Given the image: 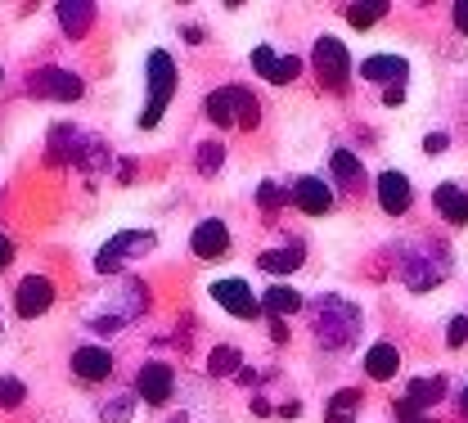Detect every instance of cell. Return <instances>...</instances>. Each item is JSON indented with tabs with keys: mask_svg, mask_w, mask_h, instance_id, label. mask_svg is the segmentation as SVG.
<instances>
[{
	"mask_svg": "<svg viewBox=\"0 0 468 423\" xmlns=\"http://www.w3.org/2000/svg\"><path fill=\"white\" fill-rule=\"evenodd\" d=\"M311 333H315V343L324 347V352H343L356 343V333H360V311L351 298H338V293H329V298H320V302L311 306Z\"/></svg>",
	"mask_w": 468,
	"mask_h": 423,
	"instance_id": "6da1fadb",
	"label": "cell"
},
{
	"mask_svg": "<svg viewBox=\"0 0 468 423\" xmlns=\"http://www.w3.org/2000/svg\"><path fill=\"white\" fill-rule=\"evenodd\" d=\"M144 306H149L144 284H140V280H131L122 293H109L104 302L90 311V329H95V333H117V329H122V324H131Z\"/></svg>",
	"mask_w": 468,
	"mask_h": 423,
	"instance_id": "7a4b0ae2",
	"label": "cell"
},
{
	"mask_svg": "<svg viewBox=\"0 0 468 423\" xmlns=\"http://www.w3.org/2000/svg\"><path fill=\"white\" fill-rule=\"evenodd\" d=\"M172 95H176V63L167 50H154V55H149V104H144V113L135 122H140L144 131H154V126L163 122V113H167Z\"/></svg>",
	"mask_w": 468,
	"mask_h": 423,
	"instance_id": "3957f363",
	"label": "cell"
},
{
	"mask_svg": "<svg viewBox=\"0 0 468 423\" xmlns=\"http://www.w3.org/2000/svg\"><path fill=\"white\" fill-rule=\"evenodd\" d=\"M446 248L441 243H419V248H406V261H401V275L414 293H428L432 284L446 280Z\"/></svg>",
	"mask_w": 468,
	"mask_h": 423,
	"instance_id": "277c9868",
	"label": "cell"
},
{
	"mask_svg": "<svg viewBox=\"0 0 468 423\" xmlns=\"http://www.w3.org/2000/svg\"><path fill=\"white\" fill-rule=\"evenodd\" d=\"M257 113L261 109H257L252 90H243V86H221L207 95V118L217 126H257Z\"/></svg>",
	"mask_w": 468,
	"mask_h": 423,
	"instance_id": "5b68a950",
	"label": "cell"
},
{
	"mask_svg": "<svg viewBox=\"0 0 468 423\" xmlns=\"http://www.w3.org/2000/svg\"><path fill=\"white\" fill-rule=\"evenodd\" d=\"M149 248H154V235H149V230H122V235H113V239L100 248L95 270H100V275H113L131 257H140V252H149Z\"/></svg>",
	"mask_w": 468,
	"mask_h": 423,
	"instance_id": "8992f818",
	"label": "cell"
},
{
	"mask_svg": "<svg viewBox=\"0 0 468 423\" xmlns=\"http://www.w3.org/2000/svg\"><path fill=\"white\" fill-rule=\"evenodd\" d=\"M315 72H320V81H329L334 90L347 86L351 59H347V46H343L338 37H320V41H315Z\"/></svg>",
	"mask_w": 468,
	"mask_h": 423,
	"instance_id": "52a82bcc",
	"label": "cell"
},
{
	"mask_svg": "<svg viewBox=\"0 0 468 423\" xmlns=\"http://www.w3.org/2000/svg\"><path fill=\"white\" fill-rule=\"evenodd\" d=\"M212 302L221 306V311H230V315H239V320L261 315V298H257L243 280H217V284H212Z\"/></svg>",
	"mask_w": 468,
	"mask_h": 423,
	"instance_id": "ba28073f",
	"label": "cell"
},
{
	"mask_svg": "<svg viewBox=\"0 0 468 423\" xmlns=\"http://www.w3.org/2000/svg\"><path fill=\"white\" fill-rule=\"evenodd\" d=\"M14 306H18V315H23V320L46 315V311L55 306V284H50L46 275H27V280L18 284V293H14Z\"/></svg>",
	"mask_w": 468,
	"mask_h": 423,
	"instance_id": "9c48e42d",
	"label": "cell"
},
{
	"mask_svg": "<svg viewBox=\"0 0 468 423\" xmlns=\"http://www.w3.org/2000/svg\"><path fill=\"white\" fill-rule=\"evenodd\" d=\"M81 77L77 72H63V68H41L37 77H32V95H41V100H81Z\"/></svg>",
	"mask_w": 468,
	"mask_h": 423,
	"instance_id": "30bf717a",
	"label": "cell"
},
{
	"mask_svg": "<svg viewBox=\"0 0 468 423\" xmlns=\"http://www.w3.org/2000/svg\"><path fill=\"white\" fill-rule=\"evenodd\" d=\"M135 392H140V397H144L149 406H167V401H172V392H176L172 365L149 361L144 369H140V378H135Z\"/></svg>",
	"mask_w": 468,
	"mask_h": 423,
	"instance_id": "8fae6325",
	"label": "cell"
},
{
	"mask_svg": "<svg viewBox=\"0 0 468 423\" xmlns=\"http://www.w3.org/2000/svg\"><path fill=\"white\" fill-rule=\"evenodd\" d=\"M289 194H292V203H297L306 217H324V212L334 207V185L320 181V176H302Z\"/></svg>",
	"mask_w": 468,
	"mask_h": 423,
	"instance_id": "7c38bea8",
	"label": "cell"
},
{
	"mask_svg": "<svg viewBox=\"0 0 468 423\" xmlns=\"http://www.w3.org/2000/svg\"><path fill=\"white\" fill-rule=\"evenodd\" d=\"M189 248H194V257H203V261L226 257V248H230V230H226V221H198Z\"/></svg>",
	"mask_w": 468,
	"mask_h": 423,
	"instance_id": "4fadbf2b",
	"label": "cell"
},
{
	"mask_svg": "<svg viewBox=\"0 0 468 423\" xmlns=\"http://www.w3.org/2000/svg\"><path fill=\"white\" fill-rule=\"evenodd\" d=\"M360 77L365 81H374V86H401L410 77V63L406 59H397V55H369V59L360 63Z\"/></svg>",
	"mask_w": 468,
	"mask_h": 423,
	"instance_id": "5bb4252c",
	"label": "cell"
},
{
	"mask_svg": "<svg viewBox=\"0 0 468 423\" xmlns=\"http://www.w3.org/2000/svg\"><path fill=\"white\" fill-rule=\"evenodd\" d=\"M72 374H77L81 383H100V378H109V374H113L109 347H77V352H72Z\"/></svg>",
	"mask_w": 468,
	"mask_h": 423,
	"instance_id": "9a60e30c",
	"label": "cell"
},
{
	"mask_svg": "<svg viewBox=\"0 0 468 423\" xmlns=\"http://www.w3.org/2000/svg\"><path fill=\"white\" fill-rule=\"evenodd\" d=\"M410 198H414V194H410V181L401 172H383V176H378V203H383L388 217H406Z\"/></svg>",
	"mask_w": 468,
	"mask_h": 423,
	"instance_id": "2e32d148",
	"label": "cell"
},
{
	"mask_svg": "<svg viewBox=\"0 0 468 423\" xmlns=\"http://www.w3.org/2000/svg\"><path fill=\"white\" fill-rule=\"evenodd\" d=\"M432 203H437V212L451 226H468V189H460V185H437L432 189Z\"/></svg>",
	"mask_w": 468,
	"mask_h": 423,
	"instance_id": "e0dca14e",
	"label": "cell"
},
{
	"mask_svg": "<svg viewBox=\"0 0 468 423\" xmlns=\"http://www.w3.org/2000/svg\"><path fill=\"white\" fill-rule=\"evenodd\" d=\"M55 9H58V23H63L68 37H86L90 23H95V5H90V0H63Z\"/></svg>",
	"mask_w": 468,
	"mask_h": 423,
	"instance_id": "ac0fdd59",
	"label": "cell"
},
{
	"mask_svg": "<svg viewBox=\"0 0 468 423\" xmlns=\"http://www.w3.org/2000/svg\"><path fill=\"white\" fill-rule=\"evenodd\" d=\"M397 369H401V352H397L392 343H374V347L365 352V374H369V378L388 383Z\"/></svg>",
	"mask_w": 468,
	"mask_h": 423,
	"instance_id": "d6986e66",
	"label": "cell"
},
{
	"mask_svg": "<svg viewBox=\"0 0 468 423\" xmlns=\"http://www.w3.org/2000/svg\"><path fill=\"white\" fill-rule=\"evenodd\" d=\"M329 172H334V185H343V189L365 185V163H360V153H351V149H334Z\"/></svg>",
	"mask_w": 468,
	"mask_h": 423,
	"instance_id": "ffe728a7",
	"label": "cell"
},
{
	"mask_svg": "<svg viewBox=\"0 0 468 423\" xmlns=\"http://www.w3.org/2000/svg\"><path fill=\"white\" fill-rule=\"evenodd\" d=\"M261 311H271L275 320H284V315H292V311H302V293L289 289V284H275V289L261 293Z\"/></svg>",
	"mask_w": 468,
	"mask_h": 423,
	"instance_id": "44dd1931",
	"label": "cell"
},
{
	"mask_svg": "<svg viewBox=\"0 0 468 423\" xmlns=\"http://www.w3.org/2000/svg\"><path fill=\"white\" fill-rule=\"evenodd\" d=\"M441 392H446L441 378H414V383L406 387V406L410 410H428V406L441 401Z\"/></svg>",
	"mask_w": 468,
	"mask_h": 423,
	"instance_id": "7402d4cb",
	"label": "cell"
},
{
	"mask_svg": "<svg viewBox=\"0 0 468 423\" xmlns=\"http://www.w3.org/2000/svg\"><path fill=\"white\" fill-rule=\"evenodd\" d=\"M302 243H289V248H271V252H261V270H271V275H289L302 266Z\"/></svg>",
	"mask_w": 468,
	"mask_h": 423,
	"instance_id": "603a6c76",
	"label": "cell"
},
{
	"mask_svg": "<svg viewBox=\"0 0 468 423\" xmlns=\"http://www.w3.org/2000/svg\"><path fill=\"white\" fill-rule=\"evenodd\" d=\"M356 410H360V392H356V387H343V392H334L324 423H351L356 419Z\"/></svg>",
	"mask_w": 468,
	"mask_h": 423,
	"instance_id": "cb8c5ba5",
	"label": "cell"
},
{
	"mask_svg": "<svg viewBox=\"0 0 468 423\" xmlns=\"http://www.w3.org/2000/svg\"><path fill=\"white\" fill-rule=\"evenodd\" d=\"M388 14V0H369V5H351L347 9V23L351 27H374L378 18Z\"/></svg>",
	"mask_w": 468,
	"mask_h": 423,
	"instance_id": "d4e9b609",
	"label": "cell"
},
{
	"mask_svg": "<svg viewBox=\"0 0 468 423\" xmlns=\"http://www.w3.org/2000/svg\"><path fill=\"white\" fill-rule=\"evenodd\" d=\"M234 369H243V356H239L234 347H217V352L207 356V374H221V378H226Z\"/></svg>",
	"mask_w": 468,
	"mask_h": 423,
	"instance_id": "484cf974",
	"label": "cell"
},
{
	"mask_svg": "<svg viewBox=\"0 0 468 423\" xmlns=\"http://www.w3.org/2000/svg\"><path fill=\"white\" fill-rule=\"evenodd\" d=\"M221 163H226V149H221L217 140H207V144L198 149V172H203V176H212Z\"/></svg>",
	"mask_w": 468,
	"mask_h": 423,
	"instance_id": "4316f807",
	"label": "cell"
},
{
	"mask_svg": "<svg viewBox=\"0 0 468 423\" xmlns=\"http://www.w3.org/2000/svg\"><path fill=\"white\" fill-rule=\"evenodd\" d=\"M23 401H27V387H23L18 378H0V406H5V410H18Z\"/></svg>",
	"mask_w": 468,
	"mask_h": 423,
	"instance_id": "83f0119b",
	"label": "cell"
},
{
	"mask_svg": "<svg viewBox=\"0 0 468 423\" xmlns=\"http://www.w3.org/2000/svg\"><path fill=\"white\" fill-rule=\"evenodd\" d=\"M297 72H302V63L292 59V55H284V59L275 55V68H271V77H266V81H275V86H284V81H292Z\"/></svg>",
	"mask_w": 468,
	"mask_h": 423,
	"instance_id": "f1b7e54d",
	"label": "cell"
},
{
	"mask_svg": "<svg viewBox=\"0 0 468 423\" xmlns=\"http://www.w3.org/2000/svg\"><path fill=\"white\" fill-rule=\"evenodd\" d=\"M257 203H261L266 212H275L280 203H289V189H280V185H275V181H266V185H261V189H257Z\"/></svg>",
	"mask_w": 468,
	"mask_h": 423,
	"instance_id": "f546056e",
	"label": "cell"
},
{
	"mask_svg": "<svg viewBox=\"0 0 468 423\" xmlns=\"http://www.w3.org/2000/svg\"><path fill=\"white\" fill-rule=\"evenodd\" d=\"M100 415H104V423H126L131 419V401H126V397H117V401H109Z\"/></svg>",
	"mask_w": 468,
	"mask_h": 423,
	"instance_id": "4dcf8cb0",
	"label": "cell"
},
{
	"mask_svg": "<svg viewBox=\"0 0 468 423\" xmlns=\"http://www.w3.org/2000/svg\"><path fill=\"white\" fill-rule=\"evenodd\" d=\"M446 343H451V347H464V343H468V315H455V320H451Z\"/></svg>",
	"mask_w": 468,
	"mask_h": 423,
	"instance_id": "1f68e13d",
	"label": "cell"
},
{
	"mask_svg": "<svg viewBox=\"0 0 468 423\" xmlns=\"http://www.w3.org/2000/svg\"><path fill=\"white\" fill-rule=\"evenodd\" d=\"M397 419H401V423H432V419H423V415H419V410H410L406 401H401V406H397Z\"/></svg>",
	"mask_w": 468,
	"mask_h": 423,
	"instance_id": "d6a6232c",
	"label": "cell"
},
{
	"mask_svg": "<svg viewBox=\"0 0 468 423\" xmlns=\"http://www.w3.org/2000/svg\"><path fill=\"white\" fill-rule=\"evenodd\" d=\"M455 27L468 37V0H460V5H455Z\"/></svg>",
	"mask_w": 468,
	"mask_h": 423,
	"instance_id": "836d02e7",
	"label": "cell"
},
{
	"mask_svg": "<svg viewBox=\"0 0 468 423\" xmlns=\"http://www.w3.org/2000/svg\"><path fill=\"white\" fill-rule=\"evenodd\" d=\"M423 149H428V153H441V149H446V135H441V131H437V135H428V140H423Z\"/></svg>",
	"mask_w": 468,
	"mask_h": 423,
	"instance_id": "e575fe53",
	"label": "cell"
},
{
	"mask_svg": "<svg viewBox=\"0 0 468 423\" xmlns=\"http://www.w3.org/2000/svg\"><path fill=\"white\" fill-rule=\"evenodd\" d=\"M406 100V86H392V90H383V104H401Z\"/></svg>",
	"mask_w": 468,
	"mask_h": 423,
	"instance_id": "d590c367",
	"label": "cell"
},
{
	"mask_svg": "<svg viewBox=\"0 0 468 423\" xmlns=\"http://www.w3.org/2000/svg\"><path fill=\"white\" fill-rule=\"evenodd\" d=\"M9 257H14V243H9V239H5V235H0V270L9 266Z\"/></svg>",
	"mask_w": 468,
	"mask_h": 423,
	"instance_id": "8d00e7d4",
	"label": "cell"
},
{
	"mask_svg": "<svg viewBox=\"0 0 468 423\" xmlns=\"http://www.w3.org/2000/svg\"><path fill=\"white\" fill-rule=\"evenodd\" d=\"M271 338H275V343H284V338H289V333H284V320H275V315H271Z\"/></svg>",
	"mask_w": 468,
	"mask_h": 423,
	"instance_id": "74e56055",
	"label": "cell"
},
{
	"mask_svg": "<svg viewBox=\"0 0 468 423\" xmlns=\"http://www.w3.org/2000/svg\"><path fill=\"white\" fill-rule=\"evenodd\" d=\"M460 415H468V387L460 392Z\"/></svg>",
	"mask_w": 468,
	"mask_h": 423,
	"instance_id": "f35d334b",
	"label": "cell"
}]
</instances>
